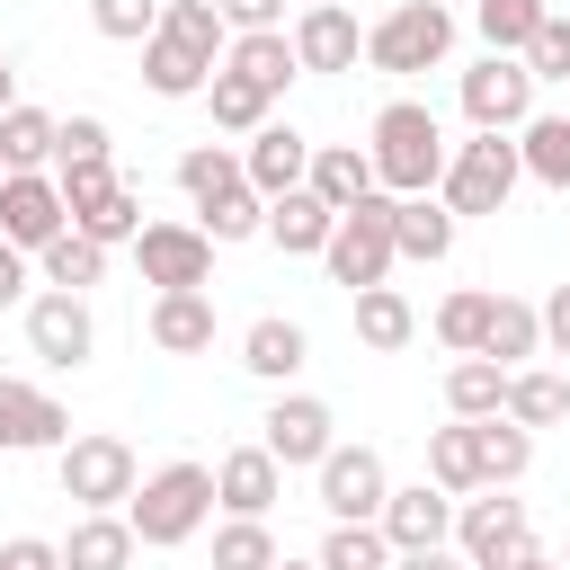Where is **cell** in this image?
Returning a JSON list of instances; mask_svg holds the SVG:
<instances>
[{"instance_id":"cell-1","label":"cell","mask_w":570,"mask_h":570,"mask_svg":"<svg viewBox=\"0 0 570 570\" xmlns=\"http://www.w3.org/2000/svg\"><path fill=\"white\" fill-rule=\"evenodd\" d=\"M365 151H374V178H383V196H428L436 178H445V125H436V107H419V98H392V107H374V125H365Z\"/></svg>"},{"instance_id":"cell-2","label":"cell","mask_w":570,"mask_h":570,"mask_svg":"<svg viewBox=\"0 0 570 570\" xmlns=\"http://www.w3.org/2000/svg\"><path fill=\"white\" fill-rule=\"evenodd\" d=\"M205 517H214V463H160V472H151V481L125 499V525H134L151 552L187 543Z\"/></svg>"},{"instance_id":"cell-3","label":"cell","mask_w":570,"mask_h":570,"mask_svg":"<svg viewBox=\"0 0 570 570\" xmlns=\"http://www.w3.org/2000/svg\"><path fill=\"white\" fill-rule=\"evenodd\" d=\"M517 178H525L517 134H472V142H454V160H445L436 196H445V214H454V223H463V214H508Z\"/></svg>"},{"instance_id":"cell-4","label":"cell","mask_w":570,"mask_h":570,"mask_svg":"<svg viewBox=\"0 0 570 570\" xmlns=\"http://www.w3.org/2000/svg\"><path fill=\"white\" fill-rule=\"evenodd\" d=\"M454 552H463L472 570H534V561H543L534 517H525V499H508V490L454 508Z\"/></svg>"},{"instance_id":"cell-5","label":"cell","mask_w":570,"mask_h":570,"mask_svg":"<svg viewBox=\"0 0 570 570\" xmlns=\"http://www.w3.org/2000/svg\"><path fill=\"white\" fill-rule=\"evenodd\" d=\"M454 53V9L445 0H392L365 27V62L374 71H436Z\"/></svg>"},{"instance_id":"cell-6","label":"cell","mask_w":570,"mask_h":570,"mask_svg":"<svg viewBox=\"0 0 570 570\" xmlns=\"http://www.w3.org/2000/svg\"><path fill=\"white\" fill-rule=\"evenodd\" d=\"M53 472H62V499H80V517H107V508H125V499L142 490L134 445H125V436H107V428L71 436V445L53 454Z\"/></svg>"},{"instance_id":"cell-7","label":"cell","mask_w":570,"mask_h":570,"mask_svg":"<svg viewBox=\"0 0 570 570\" xmlns=\"http://www.w3.org/2000/svg\"><path fill=\"white\" fill-rule=\"evenodd\" d=\"M62 178V205H71V232H89L98 249H116V240H142V196L107 169V160H89V169H53Z\"/></svg>"},{"instance_id":"cell-8","label":"cell","mask_w":570,"mask_h":570,"mask_svg":"<svg viewBox=\"0 0 570 570\" xmlns=\"http://www.w3.org/2000/svg\"><path fill=\"white\" fill-rule=\"evenodd\" d=\"M392 205H401V196H365L356 214H338V232H330V249H321V258H330V285L365 294V285L392 276V258H401V249H392Z\"/></svg>"},{"instance_id":"cell-9","label":"cell","mask_w":570,"mask_h":570,"mask_svg":"<svg viewBox=\"0 0 570 570\" xmlns=\"http://www.w3.org/2000/svg\"><path fill=\"white\" fill-rule=\"evenodd\" d=\"M454 98H463L472 134H517V125L534 116V71H525V53H481Z\"/></svg>"},{"instance_id":"cell-10","label":"cell","mask_w":570,"mask_h":570,"mask_svg":"<svg viewBox=\"0 0 570 570\" xmlns=\"http://www.w3.org/2000/svg\"><path fill=\"white\" fill-rule=\"evenodd\" d=\"M134 258H142V285H160V294H205V285H214V240H205V223H142Z\"/></svg>"},{"instance_id":"cell-11","label":"cell","mask_w":570,"mask_h":570,"mask_svg":"<svg viewBox=\"0 0 570 570\" xmlns=\"http://www.w3.org/2000/svg\"><path fill=\"white\" fill-rule=\"evenodd\" d=\"M258 445L285 463V472H321L330 463V445H338V419H330V401H312V392H276L267 401V419H258Z\"/></svg>"},{"instance_id":"cell-12","label":"cell","mask_w":570,"mask_h":570,"mask_svg":"<svg viewBox=\"0 0 570 570\" xmlns=\"http://www.w3.org/2000/svg\"><path fill=\"white\" fill-rule=\"evenodd\" d=\"M383 499H392L383 454H374V445H330V463H321V508H330V525H374Z\"/></svg>"},{"instance_id":"cell-13","label":"cell","mask_w":570,"mask_h":570,"mask_svg":"<svg viewBox=\"0 0 570 570\" xmlns=\"http://www.w3.org/2000/svg\"><path fill=\"white\" fill-rule=\"evenodd\" d=\"M62 232H71L62 178H45V169H9V178H0V240H18V249H53Z\"/></svg>"},{"instance_id":"cell-14","label":"cell","mask_w":570,"mask_h":570,"mask_svg":"<svg viewBox=\"0 0 570 570\" xmlns=\"http://www.w3.org/2000/svg\"><path fill=\"white\" fill-rule=\"evenodd\" d=\"M71 445V410L18 374H0V454H62Z\"/></svg>"},{"instance_id":"cell-15","label":"cell","mask_w":570,"mask_h":570,"mask_svg":"<svg viewBox=\"0 0 570 570\" xmlns=\"http://www.w3.org/2000/svg\"><path fill=\"white\" fill-rule=\"evenodd\" d=\"M27 347L45 356V365H89L98 356V321H89V294H36L27 303Z\"/></svg>"},{"instance_id":"cell-16","label":"cell","mask_w":570,"mask_h":570,"mask_svg":"<svg viewBox=\"0 0 570 570\" xmlns=\"http://www.w3.org/2000/svg\"><path fill=\"white\" fill-rule=\"evenodd\" d=\"M285 499V463L267 454V445H232L223 463H214V508L223 517H267Z\"/></svg>"},{"instance_id":"cell-17","label":"cell","mask_w":570,"mask_h":570,"mask_svg":"<svg viewBox=\"0 0 570 570\" xmlns=\"http://www.w3.org/2000/svg\"><path fill=\"white\" fill-rule=\"evenodd\" d=\"M312 151H321V142H303L294 125H276V116H267V125L249 134V151H240V169H249V187H258V196L276 205V196H294V187L312 178Z\"/></svg>"},{"instance_id":"cell-18","label":"cell","mask_w":570,"mask_h":570,"mask_svg":"<svg viewBox=\"0 0 570 570\" xmlns=\"http://www.w3.org/2000/svg\"><path fill=\"white\" fill-rule=\"evenodd\" d=\"M383 534H392V552H428V543H445L454 534V499L436 490V481H410V490H392L383 499V517H374Z\"/></svg>"},{"instance_id":"cell-19","label":"cell","mask_w":570,"mask_h":570,"mask_svg":"<svg viewBox=\"0 0 570 570\" xmlns=\"http://www.w3.org/2000/svg\"><path fill=\"white\" fill-rule=\"evenodd\" d=\"M294 62H303V71H356V62H365V27H356L338 0H330V9H303V18H294Z\"/></svg>"},{"instance_id":"cell-20","label":"cell","mask_w":570,"mask_h":570,"mask_svg":"<svg viewBox=\"0 0 570 570\" xmlns=\"http://www.w3.org/2000/svg\"><path fill=\"white\" fill-rule=\"evenodd\" d=\"M303 187H312V196H321L330 214H356L365 196H383V178H374V151H365V142H321V151H312V178H303Z\"/></svg>"},{"instance_id":"cell-21","label":"cell","mask_w":570,"mask_h":570,"mask_svg":"<svg viewBox=\"0 0 570 570\" xmlns=\"http://www.w3.org/2000/svg\"><path fill=\"white\" fill-rule=\"evenodd\" d=\"M134 552H142V534L125 525V508L71 517V534H62V570H134Z\"/></svg>"},{"instance_id":"cell-22","label":"cell","mask_w":570,"mask_h":570,"mask_svg":"<svg viewBox=\"0 0 570 570\" xmlns=\"http://www.w3.org/2000/svg\"><path fill=\"white\" fill-rule=\"evenodd\" d=\"M151 347L160 356H205L214 347V294H151Z\"/></svg>"},{"instance_id":"cell-23","label":"cell","mask_w":570,"mask_h":570,"mask_svg":"<svg viewBox=\"0 0 570 570\" xmlns=\"http://www.w3.org/2000/svg\"><path fill=\"white\" fill-rule=\"evenodd\" d=\"M240 365H249L258 383H294V374L312 365L303 321H276V312H267V321H249V330H240Z\"/></svg>"},{"instance_id":"cell-24","label":"cell","mask_w":570,"mask_h":570,"mask_svg":"<svg viewBox=\"0 0 570 570\" xmlns=\"http://www.w3.org/2000/svg\"><path fill=\"white\" fill-rule=\"evenodd\" d=\"M330 232H338V214H330L312 187H294V196H276V205H267V240H276L285 258H321V249H330Z\"/></svg>"},{"instance_id":"cell-25","label":"cell","mask_w":570,"mask_h":570,"mask_svg":"<svg viewBox=\"0 0 570 570\" xmlns=\"http://www.w3.org/2000/svg\"><path fill=\"white\" fill-rule=\"evenodd\" d=\"M223 71H232V80H249V89H267V98H285V80H294L303 62H294V36H285V27H267V36H232Z\"/></svg>"},{"instance_id":"cell-26","label":"cell","mask_w":570,"mask_h":570,"mask_svg":"<svg viewBox=\"0 0 570 570\" xmlns=\"http://www.w3.org/2000/svg\"><path fill=\"white\" fill-rule=\"evenodd\" d=\"M454 232H463V223L445 214V196H401V205H392V249H401V258H428V267H436V258L454 249Z\"/></svg>"},{"instance_id":"cell-27","label":"cell","mask_w":570,"mask_h":570,"mask_svg":"<svg viewBox=\"0 0 570 570\" xmlns=\"http://www.w3.org/2000/svg\"><path fill=\"white\" fill-rule=\"evenodd\" d=\"M481 356L508 365V374H525V356H543V312L517 303V294H499L490 303V330H481Z\"/></svg>"},{"instance_id":"cell-28","label":"cell","mask_w":570,"mask_h":570,"mask_svg":"<svg viewBox=\"0 0 570 570\" xmlns=\"http://www.w3.org/2000/svg\"><path fill=\"white\" fill-rule=\"evenodd\" d=\"M472 454H481V490H508V481H525V463H534V428H517L508 410H499V419H472Z\"/></svg>"},{"instance_id":"cell-29","label":"cell","mask_w":570,"mask_h":570,"mask_svg":"<svg viewBox=\"0 0 570 570\" xmlns=\"http://www.w3.org/2000/svg\"><path fill=\"white\" fill-rule=\"evenodd\" d=\"M517 160H525V178L534 187H570V116H525L517 125Z\"/></svg>"},{"instance_id":"cell-30","label":"cell","mask_w":570,"mask_h":570,"mask_svg":"<svg viewBox=\"0 0 570 570\" xmlns=\"http://www.w3.org/2000/svg\"><path fill=\"white\" fill-rule=\"evenodd\" d=\"M142 80H151V98H205L214 62H205V53H187L178 36H151V45H142Z\"/></svg>"},{"instance_id":"cell-31","label":"cell","mask_w":570,"mask_h":570,"mask_svg":"<svg viewBox=\"0 0 570 570\" xmlns=\"http://www.w3.org/2000/svg\"><path fill=\"white\" fill-rule=\"evenodd\" d=\"M178 187H187V196H196V214H205L214 196L249 187V169H240V151H232V142H187V151H178Z\"/></svg>"},{"instance_id":"cell-32","label":"cell","mask_w":570,"mask_h":570,"mask_svg":"<svg viewBox=\"0 0 570 570\" xmlns=\"http://www.w3.org/2000/svg\"><path fill=\"white\" fill-rule=\"evenodd\" d=\"M410 330H419V312H410V294H401V285H365V294H356V338H365L374 356L410 347Z\"/></svg>"},{"instance_id":"cell-33","label":"cell","mask_w":570,"mask_h":570,"mask_svg":"<svg viewBox=\"0 0 570 570\" xmlns=\"http://www.w3.org/2000/svg\"><path fill=\"white\" fill-rule=\"evenodd\" d=\"M445 410H454V419H499V410H508V365H490V356H454V374H445Z\"/></svg>"},{"instance_id":"cell-34","label":"cell","mask_w":570,"mask_h":570,"mask_svg":"<svg viewBox=\"0 0 570 570\" xmlns=\"http://www.w3.org/2000/svg\"><path fill=\"white\" fill-rule=\"evenodd\" d=\"M428 481H436L445 499H463V490H481V454H472V419H454V428H428Z\"/></svg>"},{"instance_id":"cell-35","label":"cell","mask_w":570,"mask_h":570,"mask_svg":"<svg viewBox=\"0 0 570 570\" xmlns=\"http://www.w3.org/2000/svg\"><path fill=\"white\" fill-rule=\"evenodd\" d=\"M508 419H517V428H561V419H570V383L543 374V365L508 374Z\"/></svg>"},{"instance_id":"cell-36","label":"cell","mask_w":570,"mask_h":570,"mask_svg":"<svg viewBox=\"0 0 570 570\" xmlns=\"http://www.w3.org/2000/svg\"><path fill=\"white\" fill-rule=\"evenodd\" d=\"M53 142H62V116H45V107H9L0 116V160L9 169H45Z\"/></svg>"},{"instance_id":"cell-37","label":"cell","mask_w":570,"mask_h":570,"mask_svg":"<svg viewBox=\"0 0 570 570\" xmlns=\"http://www.w3.org/2000/svg\"><path fill=\"white\" fill-rule=\"evenodd\" d=\"M160 36H178V45H187V53H205L214 71H223V53H232V27H223V9H214V0H169Z\"/></svg>"},{"instance_id":"cell-38","label":"cell","mask_w":570,"mask_h":570,"mask_svg":"<svg viewBox=\"0 0 570 570\" xmlns=\"http://www.w3.org/2000/svg\"><path fill=\"white\" fill-rule=\"evenodd\" d=\"M36 258H45V285H53V294H89V285L107 276V249H98L89 232H62V240L36 249Z\"/></svg>"},{"instance_id":"cell-39","label":"cell","mask_w":570,"mask_h":570,"mask_svg":"<svg viewBox=\"0 0 570 570\" xmlns=\"http://www.w3.org/2000/svg\"><path fill=\"white\" fill-rule=\"evenodd\" d=\"M543 18H552V0H481L472 9V27L490 36V53H525Z\"/></svg>"},{"instance_id":"cell-40","label":"cell","mask_w":570,"mask_h":570,"mask_svg":"<svg viewBox=\"0 0 570 570\" xmlns=\"http://www.w3.org/2000/svg\"><path fill=\"white\" fill-rule=\"evenodd\" d=\"M214 570H276L267 517H223V525H214Z\"/></svg>"},{"instance_id":"cell-41","label":"cell","mask_w":570,"mask_h":570,"mask_svg":"<svg viewBox=\"0 0 570 570\" xmlns=\"http://www.w3.org/2000/svg\"><path fill=\"white\" fill-rule=\"evenodd\" d=\"M312 561L321 570H392V534L383 525H330Z\"/></svg>"},{"instance_id":"cell-42","label":"cell","mask_w":570,"mask_h":570,"mask_svg":"<svg viewBox=\"0 0 570 570\" xmlns=\"http://www.w3.org/2000/svg\"><path fill=\"white\" fill-rule=\"evenodd\" d=\"M205 107H214V125H223V134H258L276 98H267V89H249V80H232V71H214V80H205Z\"/></svg>"},{"instance_id":"cell-43","label":"cell","mask_w":570,"mask_h":570,"mask_svg":"<svg viewBox=\"0 0 570 570\" xmlns=\"http://www.w3.org/2000/svg\"><path fill=\"white\" fill-rule=\"evenodd\" d=\"M490 303H499V294H481V285H463V294H445V303H436V338H445L454 356H481V330H490Z\"/></svg>"},{"instance_id":"cell-44","label":"cell","mask_w":570,"mask_h":570,"mask_svg":"<svg viewBox=\"0 0 570 570\" xmlns=\"http://www.w3.org/2000/svg\"><path fill=\"white\" fill-rule=\"evenodd\" d=\"M160 18H169V0H89V27H98L107 45H151Z\"/></svg>"},{"instance_id":"cell-45","label":"cell","mask_w":570,"mask_h":570,"mask_svg":"<svg viewBox=\"0 0 570 570\" xmlns=\"http://www.w3.org/2000/svg\"><path fill=\"white\" fill-rule=\"evenodd\" d=\"M258 232H267V196H258V187H232V196L205 205V240H214V249H223V240H258Z\"/></svg>"},{"instance_id":"cell-46","label":"cell","mask_w":570,"mask_h":570,"mask_svg":"<svg viewBox=\"0 0 570 570\" xmlns=\"http://www.w3.org/2000/svg\"><path fill=\"white\" fill-rule=\"evenodd\" d=\"M89 160H107V116H62L53 169H89Z\"/></svg>"},{"instance_id":"cell-47","label":"cell","mask_w":570,"mask_h":570,"mask_svg":"<svg viewBox=\"0 0 570 570\" xmlns=\"http://www.w3.org/2000/svg\"><path fill=\"white\" fill-rule=\"evenodd\" d=\"M525 71H534V80H570V18H561V9L534 27V45H525Z\"/></svg>"},{"instance_id":"cell-48","label":"cell","mask_w":570,"mask_h":570,"mask_svg":"<svg viewBox=\"0 0 570 570\" xmlns=\"http://www.w3.org/2000/svg\"><path fill=\"white\" fill-rule=\"evenodd\" d=\"M214 9H223L232 36H267V27H285V0H214Z\"/></svg>"},{"instance_id":"cell-49","label":"cell","mask_w":570,"mask_h":570,"mask_svg":"<svg viewBox=\"0 0 570 570\" xmlns=\"http://www.w3.org/2000/svg\"><path fill=\"white\" fill-rule=\"evenodd\" d=\"M0 570H62V543H45V534H9V543H0Z\"/></svg>"},{"instance_id":"cell-50","label":"cell","mask_w":570,"mask_h":570,"mask_svg":"<svg viewBox=\"0 0 570 570\" xmlns=\"http://www.w3.org/2000/svg\"><path fill=\"white\" fill-rule=\"evenodd\" d=\"M534 312H543V347H552V356H570V285H552Z\"/></svg>"},{"instance_id":"cell-51","label":"cell","mask_w":570,"mask_h":570,"mask_svg":"<svg viewBox=\"0 0 570 570\" xmlns=\"http://www.w3.org/2000/svg\"><path fill=\"white\" fill-rule=\"evenodd\" d=\"M392 570H472L454 543H428V552H392Z\"/></svg>"},{"instance_id":"cell-52","label":"cell","mask_w":570,"mask_h":570,"mask_svg":"<svg viewBox=\"0 0 570 570\" xmlns=\"http://www.w3.org/2000/svg\"><path fill=\"white\" fill-rule=\"evenodd\" d=\"M18 294H27V249H18V240H0V312H9Z\"/></svg>"},{"instance_id":"cell-53","label":"cell","mask_w":570,"mask_h":570,"mask_svg":"<svg viewBox=\"0 0 570 570\" xmlns=\"http://www.w3.org/2000/svg\"><path fill=\"white\" fill-rule=\"evenodd\" d=\"M9 107H18V62L0 53V116H9Z\"/></svg>"},{"instance_id":"cell-54","label":"cell","mask_w":570,"mask_h":570,"mask_svg":"<svg viewBox=\"0 0 570 570\" xmlns=\"http://www.w3.org/2000/svg\"><path fill=\"white\" fill-rule=\"evenodd\" d=\"M276 570H321V561H285V552H276Z\"/></svg>"},{"instance_id":"cell-55","label":"cell","mask_w":570,"mask_h":570,"mask_svg":"<svg viewBox=\"0 0 570 570\" xmlns=\"http://www.w3.org/2000/svg\"><path fill=\"white\" fill-rule=\"evenodd\" d=\"M303 9H330V0H303Z\"/></svg>"},{"instance_id":"cell-56","label":"cell","mask_w":570,"mask_h":570,"mask_svg":"<svg viewBox=\"0 0 570 570\" xmlns=\"http://www.w3.org/2000/svg\"><path fill=\"white\" fill-rule=\"evenodd\" d=\"M534 570H561V561H534Z\"/></svg>"},{"instance_id":"cell-57","label":"cell","mask_w":570,"mask_h":570,"mask_svg":"<svg viewBox=\"0 0 570 570\" xmlns=\"http://www.w3.org/2000/svg\"><path fill=\"white\" fill-rule=\"evenodd\" d=\"M0 178H9V160H0Z\"/></svg>"},{"instance_id":"cell-58","label":"cell","mask_w":570,"mask_h":570,"mask_svg":"<svg viewBox=\"0 0 570 570\" xmlns=\"http://www.w3.org/2000/svg\"><path fill=\"white\" fill-rule=\"evenodd\" d=\"M561 570H570V552H561Z\"/></svg>"}]
</instances>
